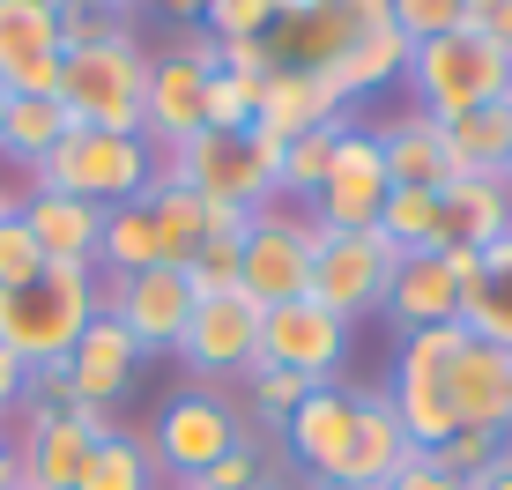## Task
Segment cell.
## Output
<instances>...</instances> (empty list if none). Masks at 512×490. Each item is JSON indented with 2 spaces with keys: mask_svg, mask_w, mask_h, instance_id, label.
I'll use <instances>...</instances> for the list:
<instances>
[{
  "mask_svg": "<svg viewBox=\"0 0 512 490\" xmlns=\"http://www.w3.org/2000/svg\"><path fill=\"white\" fill-rule=\"evenodd\" d=\"M90 320H97V268L52 260L30 290L0 297V349H8L23 372H45V364H67V349L82 342Z\"/></svg>",
  "mask_w": 512,
  "mask_h": 490,
  "instance_id": "1",
  "label": "cell"
},
{
  "mask_svg": "<svg viewBox=\"0 0 512 490\" xmlns=\"http://www.w3.org/2000/svg\"><path fill=\"white\" fill-rule=\"evenodd\" d=\"M149 52L127 30H104V38L75 45L60 60V104L75 127L97 134H141V104H149Z\"/></svg>",
  "mask_w": 512,
  "mask_h": 490,
  "instance_id": "2",
  "label": "cell"
},
{
  "mask_svg": "<svg viewBox=\"0 0 512 490\" xmlns=\"http://www.w3.org/2000/svg\"><path fill=\"white\" fill-rule=\"evenodd\" d=\"M416 90V112L438 119V127H453V119L483 112V104H498L512 90V52H498L490 38H475V30H453V38H423L409 52V75H401Z\"/></svg>",
  "mask_w": 512,
  "mask_h": 490,
  "instance_id": "3",
  "label": "cell"
},
{
  "mask_svg": "<svg viewBox=\"0 0 512 490\" xmlns=\"http://www.w3.org/2000/svg\"><path fill=\"white\" fill-rule=\"evenodd\" d=\"M30 179L45 194H67V201H90V208H119V201H141V186L156 179V149L141 134H97V127H67V142L45 156Z\"/></svg>",
  "mask_w": 512,
  "mask_h": 490,
  "instance_id": "4",
  "label": "cell"
},
{
  "mask_svg": "<svg viewBox=\"0 0 512 490\" xmlns=\"http://www.w3.org/2000/svg\"><path fill=\"white\" fill-rule=\"evenodd\" d=\"M312 260H320V223L297 208H253V231L238 238V290L260 312L312 297Z\"/></svg>",
  "mask_w": 512,
  "mask_h": 490,
  "instance_id": "5",
  "label": "cell"
},
{
  "mask_svg": "<svg viewBox=\"0 0 512 490\" xmlns=\"http://www.w3.org/2000/svg\"><path fill=\"white\" fill-rule=\"evenodd\" d=\"M171 179H186L201 201H231V208H268L275 201V164L253 134H193L186 149L164 156Z\"/></svg>",
  "mask_w": 512,
  "mask_h": 490,
  "instance_id": "6",
  "label": "cell"
},
{
  "mask_svg": "<svg viewBox=\"0 0 512 490\" xmlns=\"http://www.w3.org/2000/svg\"><path fill=\"white\" fill-rule=\"evenodd\" d=\"M394 245L379 231H320V260H312V297L334 312V320H364V312L386 305V283H394Z\"/></svg>",
  "mask_w": 512,
  "mask_h": 490,
  "instance_id": "7",
  "label": "cell"
},
{
  "mask_svg": "<svg viewBox=\"0 0 512 490\" xmlns=\"http://www.w3.org/2000/svg\"><path fill=\"white\" fill-rule=\"evenodd\" d=\"M97 312L104 320H119L134 335L141 357H164V349H179L186 335V320H193V283L179 268H141V275H104V290H97Z\"/></svg>",
  "mask_w": 512,
  "mask_h": 490,
  "instance_id": "8",
  "label": "cell"
},
{
  "mask_svg": "<svg viewBox=\"0 0 512 490\" xmlns=\"http://www.w3.org/2000/svg\"><path fill=\"white\" fill-rule=\"evenodd\" d=\"M386 194H394V179H386L379 134L372 127H342L334 164H327V186L312 194V223H320V231H379Z\"/></svg>",
  "mask_w": 512,
  "mask_h": 490,
  "instance_id": "9",
  "label": "cell"
},
{
  "mask_svg": "<svg viewBox=\"0 0 512 490\" xmlns=\"http://www.w3.org/2000/svg\"><path fill=\"white\" fill-rule=\"evenodd\" d=\"M342 357H349V320H334L320 297L275 305L268 320H260V364H275V372H297V379H312V387H334Z\"/></svg>",
  "mask_w": 512,
  "mask_h": 490,
  "instance_id": "10",
  "label": "cell"
},
{
  "mask_svg": "<svg viewBox=\"0 0 512 490\" xmlns=\"http://www.w3.org/2000/svg\"><path fill=\"white\" fill-rule=\"evenodd\" d=\"M231 446H245V424L223 409L216 394H179L156 409V431H149V461H164L179 483L208 476Z\"/></svg>",
  "mask_w": 512,
  "mask_h": 490,
  "instance_id": "11",
  "label": "cell"
},
{
  "mask_svg": "<svg viewBox=\"0 0 512 490\" xmlns=\"http://www.w3.org/2000/svg\"><path fill=\"white\" fill-rule=\"evenodd\" d=\"M60 8L52 0H0V82L8 97H60Z\"/></svg>",
  "mask_w": 512,
  "mask_h": 490,
  "instance_id": "12",
  "label": "cell"
},
{
  "mask_svg": "<svg viewBox=\"0 0 512 490\" xmlns=\"http://www.w3.org/2000/svg\"><path fill=\"white\" fill-rule=\"evenodd\" d=\"M260 320H268V312H260L245 290H231V297H193V320H186V335H179V357L201 379L253 372V364H260Z\"/></svg>",
  "mask_w": 512,
  "mask_h": 490,
  "instance_id": "13",
  "label": "cell"
},
{
  "mask_svg": "<svg viewBox=\"0 0 512 490\" xmlns=\"http://www.w3.org/2000/svg\"><path fill=\"white\" fill-rule=\"evenodd\" d=\"M342 119V90H334L327 67H275L268 82H260V112H253V142L268 149V164L282 149L297 142V134L312 127H334Z\"/></svg>",
  "mask_w": 512,
  "mask_h": 490,
  "instance_id": "14",
  "label": "cell"
},
{
  "mask_svg": "<svg viewBox=\"0 0 512 490\" xmlns=\"http://www.w3.org/2000/svg\"><path fill=\"white\" fill-rule=\"evenodd\" d=\"M104 431H119L104 409H67V416H30L23 439H15V483L30 490H75L82 461Z\"/></svg>",
  "mask_w": 512,
  "mask_h": 490,
  "instance_id": "15",
  "label": "cell"
},
{
  "mask_svg": "<svg viewBox=\"0 0 512 490\" xmlns=\"http://www.w3.org/2000/svg\"><path fill=\"white\" fill-rule=\"evenodd\" d=\"M193 134H208V75L179 52H164V60L149 67V104H141V142L156 156L186 149Z\"/></svg>",
  "mask_w": 512,
  "mask_h": 490,
  "instance_id": "16",
  "label": "cell"
},
{
  "mask_svg": "<svg viewBox=\"0 0 512 490\" xmlns=\"http://www.w3.org/2000/svg\"><path fill=\"white\" fill-rule=\"evenodd\" d=\"M446 394H453V424H461V431L505 439V431H512V349L468 335V349L453 357V372H446Z\"/></svg>",
  "mask_w": 512,
  "mask_h": 490,
  "instance_id": "17",
  "label": "cell"
},
{
  "mask_svg": "<svg viewBox=\"0 0 512 490\" xmlns=\"http://www.w3.org/2000/svg\"><path fill=\"white\" fill-rule=\"evenodd\" d=\"M379 312L394 320V335H416V327H453V320H461V275H453V260H446V253H401Z\"/></svg>",
  "mask_w": 512,
  "mask_h": 490,
  "instance_id": "18",
  "label": "cell"
},
{
  "mask_svg": "<svg viewBox=\"0 0 512 490\" xmlns=\"http://www.w3.org/2000/svg\"><path fill=\"white\" fill-rule=\"evenodd\" d=\"M282 439H290V453L320 483H342L349 439H357V394H349V387H312L305 401H297V416L282 424Z\"/></svg>",
  "mask_w": 512,
  "mask_h": 490,
  "instance_id": "19",
  "label": "cell"
},
{
  "mask_svg": "<svg viewBox=\"0 0 512 490\" xmlns=\"http://www.w3.org/2000/svg\"><path fill=\"white\" fill-rule=\"evenodd\" d=\"M60 372H67V387H75L82 409H112V401L134 387L141 349H134V335H127L119 320H104V312H97V320L82 327V342L67 349V364H60Z\"/></svg>",
  "mask_w": 512,
  "mask_h": 490,
  "instance_id": "20",
  "label": "cell"
},
{
  "mask_svg": "<svg viewBox=\"0 0 512 490\" xmlns=\"http://www.w3.org/2000/svg\"><path fill=\"white\" fill-rule=\"evenodd\" d=\"M416 439L401 431L394 416V394H357V439H349V461H342V483L334 490H364V483H394L401 468L416 461Z\"/></svg>",
  "mask_w": 512,
  "mask_h": 490,
  "instance_id": "21",
  "label": "cell"
},
{
  "mask_svg": "<svg viewBox=\"0 0 512 490\" xmlns=\"http://www.w3.org/2000/svg\"><path fill=\"white\" fill-rule=\"evenodd\" d=\"M379 156H386V179H394V186L446 194V186L461 179V156H453L446 127H438V119H423V112L386 119V127H379Z\"/></svg>",
  "mask_w": 512,
  "mask_h": 490,
  "instance_id": "22",
  "label": "cell"
},
{
  "mask_svg": "<svg viewBox=\"0 0 512 490\" xmlns=\"http://www.w3.org/2000/svg\"><path fill=\"white\" fill-rule=\"evenodd\" d=\"M15 216L30 223V238H38V253H45V260H67V268H97L104 208H90V201H67V194H45V186H30Z\"/></svg>",
  "mask_w": 512,
  "mask_h": 490,
  "instance_id": "23",
  "label": "cell"
},
{
  "mask_svg": "<svg viewBox=\"0 0 512 490\" xmlns=\"http://www.w3.org/2000/svg\"><path fill=\"white\" fill-rule=\"evenodd\" d=\"M446 245H468V253H490L498 238H512V179H483V171H461L446 186Z\"/></svg>",
  "mask_w": 512,
  "mask_h": 490,
  "instance_id": "24",
  "label": "cell"
},
{
  "mask_svg": "<svg viewBox=\"0 0 512 490\" xmlns=\"http://www.w3.org/2000/svg\"><path fill=\"white\" fill-rule=\"evenodd\" d=\"M409 52L416 45L401 38V23H364L357 38L327 60V75H334V90H342V97H364V90H379V82L409 75Z\"/></svg>",
  "mask_w": 512,
  "mask_h": 490,
  "instance_id": "25",
  "label": "cell"
},
{
  "mask_svg": "<svg viewBox=\"0 0 512 490\" xmlns=\"http://www.w3.org/2000/svg\"><path fill=\"white\" fill-rule=\"evenodd\" d=\"M141 208H149L156 231H164V260H171V268H186V260L201 253V238H208V201L193 194L186 179H171L164 156H156V179L141 186Z\"/></svg>",
  "mask_w": 512,
  "mask_h": 490,
  "instance_id": "26",
  "label": "cell"
},
{
  "mask_svg": "<svg viewBox=\"0 0 512 490\" xmlns=\"http://www.w3.org/2000/svg\"><path fill=\"white\" fill-rule=\"evenodd\" d=\"M461 327L475 342L512 349V238L490 245V253H483V283L461 290Z\"/></svg>",
  "mask_w": 512,
  "mask_h": 490,
  "instance_id": "27",
  "label": "cell"
},
{
  "mask_svg": "<svg viewBox=\"0 0 512 490\" xmlns=\"http://www.w3.org/2000/svg\"><path fill=\"white\" fill-rule=\"evenodd\" d=\"M97 260H104V275L171 268V260H164V231H156V216H149L141 201H119V208H104V238H97Z\"/></svg>",
  "mask_w": 512,
  "mask_h": 490,
  "instance_id": "28",
  "label": "cell"
},
{
  "mask_svg": "<svg viewBox=\"0 0 512 490\" xmlns=\"http://www.w3.org/2000/svg\"><path fill=\"white\" fill-rule=\"evenodd\" d=\"M453 156H461V171H483V179H512V90L498 104H483V112L453 119L446 127Z\"/></svg>",
  "mask_w": 512,
  "mask_h": 490,
  "instance_id": "29",
  "label": "cell"
},
{
  "mask_svg": "<svg viewBox=\"0 0 512 490\" xmlns=\"http://www.w3.org/2000/svg\"><path fill=\"white\" fill-rule=\"evenodd\" d=\"M67 127H75V119H67L60 97H15L8 119H0V156H15V164L38 171L45 156L67 142Z\"/></svg>",
  "mask_w": 512,
  "mask_h": 490,
  "instance_id": "30",
  "label": "cell"
},
{
  "mask_svg": "<svg viewBox=\"0 0 512 490\" xmlns=\"http://www.w3.org/2000/svg\"><path fill=\"white\" fill-rule=\"evenodd\" d=\"M379 238L394 253H446V201L423 186H394L379 208Z\"/></svg>",
  "mask_w": 512,
  "mask_h": 490,
  "instance_id": "31",
  "label": "cell"
},
{
  "mask_svg": "<svg viewBox=\"0 0 512 490\" xmlns=\"http://www.w3.org/2000/svg\"><path fill=\"white\" fill-rule=\"evenodd\" d=\"M342 127H349V119L297 134V142L275 156V194H290V201H312V194H320V186H327V164H334V142H342Z\"/></svg>",
  "mask_w": 512,
  "mask_h": 490,
  "instance_id": "32",
  "label": "cell"
},
{
  "mask_svg": "<svg viewBox=\"0 0 512 490\" xmlns=\"http://www.w3.org/2000/svg\"><path fill=\"white\" fill-rule=\"evenodd\" d=\"M149 446L127 439V431H104V439L90 446V461H82L75 490H149Z\"/></svg>",
  "mask_w": 512,
  "mask_h": 490,
  "instance_id": "33",
  "label": "cell"
},
{
  "mask_svg": "<svg viewBox=\"0 0 512 490\" xmlns=\"http://www.w3.org/2000/svg\"><path fill=\"white\" fill-rule=\"evenodd\" d=\"M245 394H253V416L268 431H282L297 416V401L312 394V379H297V372H275V364H253V372H245Z\"/></svg>",
  "mask_w": 512,
  "mask_h": 490,
  "instance_id": "34",
  "label": "cell"
},
{
  "mask_svg": "<svg viewBox=\"0 0 512 490\" xmlns=\"http://www.w3.org/2000/svg\"><path fill=\"white\" fill-rule=\"evenodd\" d=\"M253 112H260V82L208 75V134H253Z\"/></svg>",
  "mask_w": 512,
  "mask_h": 490,
  "instance_id": "35",
  "label": "cell"
},
{
  "mask_svg": "<svg viewBox=\"0 0 512 490\" xmlns=\"http://www.w3.org/2000/svg\"><path fill=\"white\" fill-rule=\"evenodd\" d=\"M401 23V38L423 45V38H453V30H468V0H386Z\"/></svg>",
  "mask_w": 512,
  "mask_h": 490,
  "instance_id": "36",
  "label": "cell"
},
{
  "mask_svg": "<svg viewBox=\"0 0 512 490\" xmlns=\"http://www.w3.org/2000/svg\"><path fill=\"white\" fill-rule=\"evenodd\" d=\"M45 268H52V260L38 253L30 223H23V216H8V223H0V297H8V290H30Z\"/></svg>",
  "mask_w": 512,
  "mask_h": 490,
  "instance_id": "37",
  "label": "cell"
},
{
  "mask_svg": "<svg viewBox=\"0 0 512 490\" xmlns=\"http://www.w3.org/2000/svg\"><path fill=\"white\" fill-rule=\"evenodd\" d=\"M179 275L193 283V297H231L238 290V238H201V253Z\"/></svg>",
  "mask_w": 512,
  "mask_h": 490,
  "instance_id": "38",
  "label": "cell"
},
{
  "mask_svg": "<svg viewBox=\"0 0 512 490\" xmlns=\"http://www.w3.org/2000/svg\"><path fill=\"white\" fill-rule=\"evenodd\" d=\"M201 30H208V38H223V45L268 38V30H275V8H268V0H208V8H201Z\"/></svg>",
  "mask_w": 512,
  "mask_h": 490,
  "instance_id": "39",
  "label": "cell"
},
{
  "mask_svg": "<svg viewBox=\"0 0 512 490\" xmlns=\"http://www.w3.org/2000/svg\"><path fill=\"white\" fill-rule=\"evenodd\" d=\"M498 446L505 439H490V431H453L446 446H431V468H446L453 483H475L490 461H498Z\"/></svg>",
  "mask_w": 512,
  "mask_h": 490,
  "instance_id": "40",
  "label": "cell"
},
{
  "mask_svg": "<svg viewBox=\"0 0 512 490\" xmlns=\"http://www.w3.org/2000/svg\"><path fill=\"white\" fill-rule=\"evenodd\" d=\"M186 490H260V446H253V439L231 446L216 468H208V476H193Z\"/></svg>",
  "mask_w": 512,
  "mask_h": 490,
  "instance_id": "41",
  "label": "cell"
},
{
  "mask_svg": "<svg viewBox=\"0 0 512 490\" xmlns=\"http://www.w3.org/2000/svg\"><path fill=\"white\" fill-rule=\"evenodd\" d=\"M468 30L490 38L498 52H512V0H468Z\"/></svg>",
  "mask_w": 512,
  "mask_h": 490,
  "instance_id": "42",
  "label": "cell"
},
{
  "mask_svg": "<svg viewBox=\"0 0 512 490\" xmlns=\"http://www.w3.org/2000/svg\"><path fill=\"white\" fill-rule=\"evenodd\" d=\"M386 490H468V483H453L446 468H431V453H416V461L401 468V476L386 483Z\"/></svg>",
  "mask_w": 512,
  "mask_h": 490,
  "instance_id": "43",
  "label": "cell"
},
{
  "mask_svg": "<svg viewBox=\"0 0 512 490\" xmlns=\"http://www.w3.org/2000/svg\"><path fill=\"white\" fill-rule=\"evenodd\" d=\"M179 60H193V67H201V75H216V67H223V38H208V30L193 23L186 38H179Z\"/></svg>",
  "mask_w": 512,
  "mask_h": 490,
  "instance_id": "44",
  "label": "cell"
},
{
  "mask_svg": "<svg viewBox=\"0 0 512 490\" xmlns=\"http://www.w3.org/2000/svg\"><path fill=\"white\" fill-rule=\"evenodd\" d=\"M23 379H30V372L8 357V349H0V431H8V416H15V409H23Z\"/></svg>",
  "mask_w": 512,
  "mask_h": 490,
  "instance_id": "45",
  "label": "cell"
},
{
  "mask_svg": "<svg viewBox=\"0 0 512 490\" xmlns=\"http://www.w3.org/2000/svg\"><path fill=\"white\" fill-rule=\"evenodd\" d=\"M320 8L342 15V23H357V30H364V23H394V8H386V0H320Z\"/></svg>",
  "mask_w": 512,
  "mask_h": 490,
  "instance_id": "46",
  "label": "cell"
},
{
  "mask_svg": "<svg viewBox=\"0 0 512 490\" xmlns=\"http://www.w3.org/2000/svg\"><path fill=\"white\" fill-rule=\"evenodd\" d=\"M253 231V208H231V201H208V238H245Z\"/></svg>",
  "mask_w": 512,
  "mask_h": 490,
  "instance_id": "47",
  "label": "cell"
},
{
  "mask_svg": "<svg viewBox=\"0 0 512 490\" xmlns=\"http://www.w3.org/2000/svg\"><path fill=\"white\" fill-rule=\"evenodd\" d=\"M468 490H512V439L498 446V461H490V468H483V476H475Z\"/></svg>",
  "mask_w": 512,
  "mask_h": 490,
  "instance_id": "48",
  "label": "cell"
},
{
  "mask_svg": "<svg viewBox=\"0 0 512 490\" xmlns=\"http://www.w3.org/2000/svg\"><path fill=\"white\" fill-rule=\"evenodd\" d=\"M149 8H164V15H179V23L193 30V23H201V8H208V0H149Z\"/></svg>",
  "mask_w": 512,
  "mask_h": 490,
  "instance_id": "49",
  "label": "cell"
},
{
  "mask_svg": "<svg viewBox=\"0 0 512 490\" xmlns=\"http://www.w3.org/2000/svg\"><path fill=\"white\" fill-rule=\"evenodd\" d=\"M0 483H15V439L0 431Z\"/></svg>",
  "mask_w": 512,
  "mask_h": 490,
  "instance_id": "50",
  "label": "cell"
},
{
  "mask_svg": "<svg viewBox=\"0 0 512 490\" xmlns=\"http://www.w3.org/2000/svg\"><path fill=\"white\" fill-rule=\"evenodd\" d=\"M90 8H97V15H127L134 0H90Z\"/></svg>",
  "mask_w": 512,
  "mask_h": 490,
  "instance_id": "51",
  "label": "cell"
},
{
  "mask_svg": "<svg viewBox=\"0 0 512 490\" xmlns=\"http://www.w3.org/2000/svg\"><path fill=\"white\" fill-rule=\"evenodd\" d=\"M15 208H23V194H8V186H0V223H8Z\"/></svg>",
  "mask_w": 512,
  "mask_h": 490,
  "instance_id": "52",
  "label": "cell"
},
{
  "mask_svg": "<svg viewBox=\"0 0 512 490\" xmlns=\"http://www.w3.org/2000/svg\"><path fill=\"white\" fill-rule=\"evenodd\" d=\"M8 104H15V97H8V82H0V119H8Z\"/></svg>",
  "mask_w": 512,
  "mask_h": 490,
  "instance_id": "53",
  "label": "cell"
},
{
  "mask_svg": "<svg viewBox=\"0 0 512 490\" xmlns=\"http://www.w3.org/2000/svg\"><path fill=\"white\" fill-rule=\"evenodd\" d=\"M0 490H30V483H0Z\"/></svg>",
  "mask_w": 512,
  "mask_h": 490,
  "instance_id": "54",
  "label": "cell"
},
{
  "mask_svg": "<svg viewBox=\"0 0 512 490\" xmlns=\"http://www.w3.org/2000/svg\"><path fill=\"white\" fill-rule=\"evenodd\" d=\"M327 490H334V483H327ZM364 490H386V483H364Z\"/></svg>",
  "mask_w": 512,
  "mask_h": 490,
  "instance_id": "55",
  "label": "cell"
},
{
  "mask_svg": "<svg viewBox=\"0 0 512 490\" xmlns=\"http://www.w3.org/2000/svg\"><path fill=\"white\" fill-rule=\"evenodd\" d=\"M260 490H268V483H260Z\"/></svg>",
  "mask_w": 512,
  "mask_h": 490,
  "instance_id": "56",
  "label": "cell"
}]
</instances>
